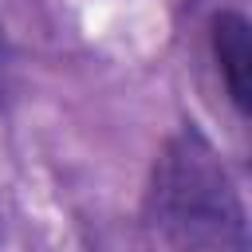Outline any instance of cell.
<instances>
[{
    "label": "cell",
    "mask_w": 252,
    "mask_h": 252,
    "mask_svg": "<svg viewBox=\"0 0 252 252\" xmlns=\"http://www.w3.org/2000/svg\"><path fill=\"white\" fill-rule=\"evenodd\" d=\"M146 217L173 252H248V217L213 142L189 122L158 154Z\"/></svg>",
    "instance_id": "obj_1"
},
{
    "label": "cell",
    "mask_w": 252,
    "mask_h": 252,
    "mask_svg": "<svg viewBox=\"0 0 252 252\" xmlns=\"http://www.w3.org/2000/svg\"><path fill=\"white\" fill-rule=\"evenodd\" d=\"M213 55L217 71L228 87V98L240 114H248V83H252V28L240 12L224 8L213 16Z\"/></svg>",
    "instance_id": "obj_2"
},
{
    "label": "cell",
    "mask_w": 252,
    "mask_h": 252,
    "mask_svg": "<svg viewBox=\"0 0 252 252\" xmlns=\"http://www.w3.org/2000/svg\"><path fill=\"white\" fill-rule=\"evenodd\" d=\"M4 83H8V39L0 32V94H4Z\"/></svg>",
    "instance_id": "obj_3"
}]
</instances>
